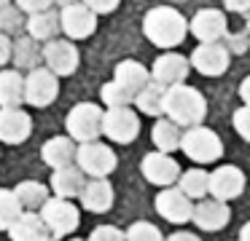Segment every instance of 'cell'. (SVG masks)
<instances>
[{"label":"cell","mask_w":250,"mask_h":241,"mask_svg":"<svg viewBox=\"0 0 250 241\" xmlns=\"http://www.w3.org/2000/svg\"><path fill=\"white\" fill-rule=\"evenodd\" d=\"M191 73V59H186L178 51H164L162 56H156V62L151 64V78L159 80L162 86H178L186 83Z\"/></svg>","instance_id":"cell-14"},{"label":"cell","mask_w":250,"mask_h":241,"mask_svg":"<svg viewBox=\"0 0 250 241\" xmlns=\"http://www.w3.org/2000/svg\"><path fill=\"white\" fill-rule=\"evenodd\" d=\"M14 56V43L11 37L6 35V32H0V67H6L8 62H11Z\"/></svg>","instance_id":"cell-39"},{"label":"cell","mask_w":250,"mask_h":241,"mask_svg":"<svg viewBox=\"0 0 250 241\" xmlns=\"http://www.w3.org/2000/svg\"><path fill=\"white\" fill-rule=\"evenodd\" d=\"M38 59H43V51L38 48V40L30 35L14 40V67H22V70H35L38 67Z\"/></svg>","instance_id":"cell-30"},{"label":"cell","mask_w":250,"mask_h":241,"mask_svg":"<svg viewBox=\"0 0 250 241\" xmlns=\"http://www.w3.org/2000/svg\"><path fill=\"white\" fill-rule=\"evenodd\" d=\"M223 5L231 14H248L250 11V0H223Z\"/></svg>","instance_id":"cell-40"},{"label":"cell","mask_w":250,"mask_h":241,"mask_svg":"<svg viewBox=\"0 0 250 241\" xmlns=\"http://www.w3.org/2000/svg\"><path fill=\"white\" fill-rule=\"evenodd\" d=\"M178 187L191 198V201H202L210 193V174L205 169H186L178 177Z\"/></svg>","instance_id":"cell-28"},{"label":"cell","mask_w":250,"mask_h":241,"mask_svg":"<svg viewBox=\"0 0 250 241\" xmlns=\"http://www.w3.org/2000/svg\"><path fill=\"white\" fill-rule=\"evenodd\" d=\"M237 241H239V239H237Z\"/></svg>","instance_id":"cell-47"},{"label":"cell","mask_w":250,"mask_h":241,"mask_svg":"<svg viewBox=\"0 0 250 241\" xmlns=\"http://www.w3.org/2000/svg\"><path fill=\"white\" fill-rule=\"evenodd\" d=\"M67 241H89V239H67Z\"/></svg>","instance_id":"cell-46"},{"label":"cell","mask_w":250,"mask_h":241,"mask_svg":"<svg viewBox=\"0 0 250 241\" xmlns=\"http://www.w3.org/2000/svg\"><path fill=\"white\" fill-rule=\"evenodd\" d=\"M76 155H78V142L70 134L46 139L43 148H41V158H43V164L51 166V169H62V166L76 164Z\"/></svg>","instance_id":"cell-20"},{"label":"cell","mask_w":250,"mask_h":241,"mask_svg":"<svg viewBox=\"0 0 250 241\" xmlns=\"http://www.w3.org/2000/svg\"><path fill=\"white\" fill-rule=\"evenodd\" d=\"M43 62L51 73H57L60 78H67L78 70L81 54H78V46L70 37H54L43 46Z\"/></svg>","instance_id":"cell-9"},{"label":"cell","mask_w":250,"mask_h":241,"mask_svg":"<svg viewBox=\"0 0 250 241\" xmlns=\"http://www.w3.org/2000/svg\"><path fill=\"white\" fill-rule=\"evenodd\" d=\"M153 206H156L159 217H164L172 225H183V222H188V220L194 217V201L175 185L162 187V190L156 193Z\"/></svg>","instance_id":"cell-10"},{"label":"cell","mask_w":250,"mask_h":241,"mask_svg":"<svg viewBox=\"0 0 250 241\" xmlns=\"http://www.w3.org/2000/svg\"><path fill=\"white\" fill-rule=\"evenodd\" d=\"M180 150L188 155L196 164H215L223 155V142L212 129L207 126H191L183 131V139H180Z\"/></svg>","instance_id":"cell-4"},{"label":"cell","mask_w":250,"mask_h":241,"mask_svg":"<svg viewBox=\"0 0 250 241\" xmlns=\"http://www.w3.org/2000/svg\"><path fill=\"white\" fill-rule=\"evenodd\" d=\"M231 220V209H229L226 201H218V198H202L194 206V217L191 222L199 230H207V233H215V230H223Z\"/></svg>","instance_id":"cell-18"},{"label":"cell","mask_w":250,"mask_h":241,"mask_svg":"<svg viewBox=\"0 0 250 241\" xmlns=\"http://www.w3.org/2000/svg\"><path fill=\"white\" fill-rule=\"evenodd\" d=\"M103 115L105 112L100 110V105H94V102H78V105H73L70 112H67L65 129L78 145L94 142V139L103 134Z\"/></svg>","instance_id":"cell-3"},{"label":"cell","mask_w":250,"mask_h":241,"mask_svg":"<svg viewBox=\"0 0 250 241\" xmlns=\"http://www.w3.org/2000/svg\"><path fill=\"white\" fill-rule=\"evenodd\" d=\"M229 62H231V54L221 43H199L194 48V54H191V67L199 75H205V78L223 75L229 70Z\"/></svg>","instance_id":"cell-11"},{"label":"cell","mask_w":250,"mask_h":241,"mask_svg":"<svg viewBox=\"0 0 250 241\" xmlns=\"http://www.w3.org/2000/svg\"><path fill=\"white\" fill-rule=\"evenodd\" d=\"M89 241H126V230L116 228V225H97L89 233Z\"/></svg>","instance_id":"cell-35"},{"label":"cell","mask_w":250,"mask_h":241,"mask_svg":"<svg viewBox=\"0 0 250 241\" xmlns=\"http://www.w3.org/2000/svg\"><path fill=\"white\" fill-rule=\"evenodd\" d=\"M231 123H234V131H237L239 137L245 139V142H250V107H248V105L239 107V110L234 112Z\"/></svg>","instance_id":"cell-36"},{"label":"cell","mask_w":250,"mask_h":241,"mask_svg":"<svg viewBox=\"0 0 250 241\" xmlns=\"http://www.w3.org/2000/svg\"><path fill=\"white\" fill-rule=\"evenodd\" d=\"M167 89L169 86H162L159 80L151 78V83L135 94V107L143 115H151V118L164 115V96H167Z\"/></svg>","instance_id":"cell-25"},{"label":"cell","mask_w":250,"mask_h":241,"mask_svg":"<svg viewBox=\"0 0 250 241\" xmlns=\"http://www.w3.org/2000/svg\"><path fill=\"white\" fill-rule=\"evenodd\" d=\"M41 217H43V222L49 225V230L57 239L70 236L73 230L81 225V212H78V206L70 198H60V196H51L49 201L41 206Z\"/></svg>","instance_id":"cell-6"},{"label":"cell","mask_w":250,"mask_h":241,"mask_svg":"<svg viewBox=\"0 0 250 241\" xmlns=\"http://www.w3.org/2000/svg\"><path fill=\"white\" fill-rule=\"evenodd\" d=\"M8 3H11V0H0V8H3V5H8Z\"/></svg>","instance_id":"cell-45"},{"label":"cell","mask_w":250,"mask_h":241,"mask_svg":"<svg viewBox=\"0 0 250 241\" xmlns=\"http://www.w3.org/2000/svg\"><path fill=\"white\" fill-rule=\"evenodd\" d=\"M14 193L19 196V201H22V206L27 209V212L41 209V206H43V204L51 198L49 185H43V182H38V180H24V182H19V185L14 187Z\"/></svg>","instance_id":"cell-29"},{"label":"cell","mask_w":250,"mask_h":241,"mask_svg":"<svg viewBox=\"0 0 250 241\" xmlns=\"http://www.w3.org/2000/svg\"><path fill=\"white\" fill-rule=\"evenodd\" d=\"M57 3H60L62 8H65V5H73V3H81V0H57Z\"/></svg>","instance_id":"cell-44"},{"label":"cell","mask_w":250,"mask_h":241,"mask_svg":"<svg viewBox=\"0 0 250 241\" xmlns=\"http://www.w3.org/2000/svg\"><path fill=\"white\" fill-rule=\"evenodd\" d=\"M239 96H242V102L250 107V75L242 80V83H239Z\"/></svg>","instance_id":"cell-42"},{"label":"cell","mask_w":250,"mask_h":241,"mask_svg":"<svg viewBox=\"0 0 250 241\" xmlns=\"http://www.w3.org/2000/svg\"><path fill=\"white\" fill-rule=\"evenodd\" d=\"M100 99H103L105 107H129V105H135V94H132L129 89H124L121 83H116V80L103 83Z\"/></svg>","instance_id":"cell-32"},{"label":"cell","mask_w":250,"mask_h":241,"mask_svg":"<svg viewBox=\"0 0 250 241\" xmlns=\"http://www.w3.org/2000/svg\"><path fill=\"white\" fill-rule=\"evenodd\" d=\"M33 134V118L22 107H0V142L22 145Z\"/></svg>","instance_id":"cell-15"},{"label":"cell","mask_w":250,"mask_h":241,"mask_svg":"<svg viewBox=\"0 0 250 241\" xmlns=\"http://www.w3.org/2000/svg\"><path fill=\"white\" fill-rule=\"evenodd\" d=\"M14 3L19 5V8L24 11V14H41V11H49L51 5L57 3V0H14Z\"/></svg>","instance_id":"cell-37"},{"label":"cell","mask_w":250,"mask_h":241,"mask_svg":"<svg viewBox=\"0 0 250 241\" xmlns=\"http://www.w3.org/2000/svg\"><path fill=\"white\" fill-rule=\"evenodd\" d=\"M81 3L89 5V8H92L97 16H105V14H113V11L119 8L121 0H81Z\"/></svg>","instance_id":"cell-38"},{"label":"cell","mask_w":250,"mask_h":241,"mask_svg":"<svg viewBox=\"0 0 250 241\" xmlns=\"http://www.w3.org/2000/svg\"><path fill=\"white\" fill-rule=\"evenodd\" d=\"M113 201H116V193H113V185L108 182V177H100V180H89L86 187L81 193V204L86 212L92 214H105L113 209Z\"/></svg>","instance_id":"cell-22"},{"label":"cell","mask_w":250,"mask_h":241,"mask_svg":"<svg viewBox=\"0 0 250 241\" xmlns=\"http://www.w3.org/2000/svg\"><path fill=\"white\" fill-rule=\"evenodd\" d=\"M164 115L169 121H175L180 129L199 126L207 115V99L199 89L188 83L169 86L167 96H164Z\"/></svg>","instance_id":"cell-2"},{"label":"cell","mask_w":250,"mask_h":241,"mask_svg":"<svg viewBox=\"0 0 250 241\" xmlns=\"http://www.w3.org/2000/svg\"><path fill=\"white\" fill-rule=\"evenodd\" d=\"M60 94V75L49 67H35L24 75V102L30 107H49Z\"/></svg>","instance_id":"cell-7"},{"label":"cell","mask_w":250,"mask_h":241,"mask_svg":"<svg viewBox=\"0 0 250 241\" xmlns=\"http://www.w3.org/2000/svg\"><path fill=\"white\" fill-rule=\"evenodd\" d=\"M60 24L70 40H83L97 30V14L83 3H73L60 11Z\"/></svg>","instance_id":"cell-13"},{"label":"cell","mask_w":250,"mask_h":241,"mask_svg":"<svg viewBox=\"0 0 250 241\" xmlns=\"http://www.w3.org/2000/svg\"><path fill=\"white\" fill-rule=\"evenodd\" d=\"M113 80L121 83L124 89H129L132 94H137L140 89H146V86L151 83V70H146L140 62H135V59H121L113 67Z\"/></svg>","instance_id":"cell-23"},{"label":"cell","mask_w":250,"mask_h":241,"mask_svg":"<svg viewBox=\"0 0 250 241\" xmlns=\"http://www.w3.org/2000/svg\"><path fill=\"white\" fill-rule=\"evenodd\" d=\"M245 190V174L239 166H218L215 171H210V196L218 201H231V198L242 196Z\"/></svg>","instance_id":"cell-16"},{"label":"cell","mask_w":250,"mask_h":241,"mask_svg":"<svg viewBox=\"0 0 250 241\" xmlns=\"http://www.w3.org/2000/svg\"><path fill=\"white\" fill-rule=\"evenodd\" d=\"M22 27H27V19H24V11L19 5L8 3L0 8V32L11 35V32H19Z\"/></svg>","instance_id":"cell-33"},{"label":"cell","mask_w":250,"mask_h":241,"mask_svg":"<svg viewBox=\"0 0 250 241\" xmlns=\"http://www.w3.org/2000/svg\"><path fill=\"white\" fill-rule=\"evenodd\" d=\"M24 105V75L17 67L0 70V107H22Z\"/></svg>","instance_id":"cell-24"},{"label":"cell","mask_w":250,"mask_h":241,"mask_svg":"<svg viewBox=\"0 0 250 241\" xmlns=\"http://www.w3.org/2000/svg\"><path fill=\"white\" fill-rule=\"evenodd\" d=\"M140 171H143V177H146L151 185L169 187V185L178 182V177H180V171H183V169H180V164L169 153L156 150V153H146V155H143Z\"/></svg>","instance_id":"cell-12"},{"label":"cell","mask_w":250,"mask_h":241,"mask_svg":"<svg viewBox=\"0 0 250 241\" xmlns=\"http://www.w3.org/2000/svg\"><path fill=\"white\" fill-rule=\"evenodd\" d=\"M11 241H57V236L49 230V225L43 222L41 212H27L24 209L22 217L8 228Z\"/></svg>","instance_id":"cell-19"},{"label":"cell","mask_w":250,"mask_h":241,"mask_svg":"<svg viewBox=\"0 0 250 241\" xmlns=\"http://www.w3.org/2000/svg\"><path fill=\"white\" fill-rule=\"evenodd\" d=\"M143 32H146V37L153 46L169 51V48L183 43L186 32H188V21H186V16L180 14L178 8H172V5H156V8H151L146 14V19H143Z\"/></svg>","instance_id":"cell-1"},{"label":"cell","mask_w":250,"mask_h":241,"mask_svg":"<svg viewBox=\"0 0 250 241\" xmlns=\"http://www.w3.org/2000/svg\"><path fill=\"white\" fill-rule=\"evenodd\" d=\"M164 241H202L196 233H188V230H178V233H172V236H167Z\"/></svg>","instance_id":"cell-41"},{"label":"cell","mask_w":250,"mask_h":241,"mask_svg":"<svg viewBox=\"0 0 250 241\" xmlns=\"http://www.w3.org/2000/svg\"><path fill=\"white\" fill-rule=\"evenodd\" d=\"M239 241H250V220L239 228Z\"/></svg>","instance_id":"cell-43"},{"label":"cell","mask_w":250,"mask_h":241,"mask_svg":"<svg viewBox=\"0 0 250 241\" xmlns=\"http://www.w3.org/2000/svg\"><path fill=\"white\" fill-rule=\"evenodd\" d=\"M103 134L116 145H129L140 134V115L129 107H108L103 115Z\"/></svg>","instance_id":"cell-8"},{"label":"cell","mask_w":250,"mask_h":241,"mask_svg":"<svg viewBox=\"0 0 250 241\" xmlns=\"http://www.w3.org/2000/svg\"><path fill=\"white\" fill-rule=\"evenodd\" d=\"M126 241H164V236L153 222L140 220V222H132L126 228Z\"/></svg>","instance_id":"cell-34"},{"label":"cell","mask_w":250,"mask_h":241,"mask_svg":"<svg viewBox=\"0 0 250 241\" xmlns=\"http://www.w3.org/2000/svg\"><path fill=\"white\" fill-rule=\"evenodd\" d=\"M76 164H78V169H81L86 177L100 180V177H108L110 171L116 169L119 158H116V153H113V148H110V145H103L100 139H94V142L78 145Z\"/></svg>","instance_id":"cell-5"},{"label":"cell","mask_w":250,"mask_h":241,"mask_svg":"<svg viewBox=\"0 0 250 241\" xmlns=\"http://www.w3.org/2000/svg\"><path fill=\"white\" fill-rule=\"evenodd\" d=\"M22 212H24V206L17 193L8 190V187H0V230L8 233V228L22 217Z\"/></svg>","instance_id":"cell-31"},{"label":"cell","mask_w":250,"mask_h":241,"mask_svg":"<svg viewBox=\"0 0 250 241\" xmlns=\"http://www.w3.org/2000/svg\"><path fill=\"white\" fill-rule=\"evenodd\" d=\"M188 32L199 43H218L226 35V14L218 8H202L188 21Z\"/></svg>","instance_id":"cell-17"},{"label":"cell","mask_w":250,"mask_h":241,"mask_svg":"<svg viewBox=\"0 0 250 241\" xmlns=\"http://www.w3.org/2000/svg\"><path fill=\"white\" fill-rule=\"evenodd\" d=\"M27 35L30 37H35V40H54L57 37V30H62V24H60V14H57L54 8H49V11H41V14H30L27 16Z\"/></svg>","instance_id":"cell-26"},{"label":"cell","mask_w":250,"mask_h":241,"mask_svg":"<svg viewBox=\"0 0 250 241\" xmlns=\"http://www.w3.org/2000/svg\"><path fill=\"white\" fill-rule=\"evenodd\" d=\"M51 193L60 198H81L83 187H86V174L78 169V164H70V166H62V169H54L51 174Z\"/></svg>","instance_id":"cell-21"},{"label":"cell","mask_w":250,"mask_h":241,"mask_svg":"<svg viewBox=\"0 0 250 241\" xmlns=\"http://www.w3.org/2000/svg\"><path fill=\"white\" fill-rule=\"evenodd\" d=\"M151 139L156 145V150L162 153H172V150H180V139H183V131L175 121H169L167 115L159 118L151 129Z\"/></svg>","instance_id":"cell-27"}]
</instances>
